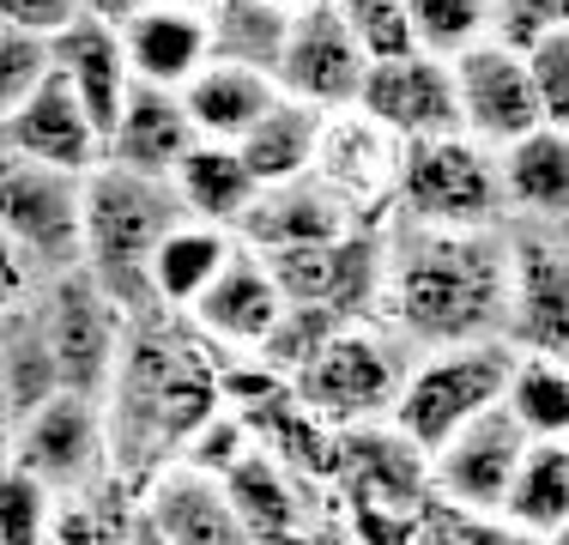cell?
Masks as SVG:
<instances>
[{"mask_svg":"<svg viewBox=\"0 0 569 545\" xmlns=\"http://www.w3.org/2000/svg\"><path fill=\"white\" fill-rule=\"evenodd\" d=\"M56 490L43 479H31L24 467L0 473V545H49L56 527Z\"/></svg>","mask_w":569,"mask_h":545,"instance_id":"obj_36","label":"cell"},{"mask_svg":"<svg viewBox=\"0 0 569 545\" xmlns=\"http://www.w3.org/2000/svg\"><path fill=\"white\" fill-rule=\"evenodd\" d=\"M363 73H370V54L358 49L340 0H297L284 61H279V86L291 98L321 103V109H351L363 91Z\"/></svg>","mask_w":569,"mask_h":545,"instance_id":"obj_15","label":"cell"},{"mask_svg":"<svg viewBox=\"0 0 569 545\" xmlns=\"http://www.w3.org/2000/svg\"><path fill=\"white\" fill-rule=\"evenodd\" d=\"M400 152L406 146L388 128H376L363 109H333L316 176L363 218V225H388V218H395V188H400Z\"/></svg>","mask_w":569,"mask_h":545,"instance_id":"obj_16","label":"cell"},{"mask_svg":"<svg viewBox=\"0 0 569 545\" xmlns=\"http://www.w3.org/2000/svg\"><path fill=\"white\" fill-rule=\"evenodd\" d=\"M43 291V285H37ZM0 382L12 394V413L31 418L43 400L61 394V370H56V346L43 327V297H24L0 316Z\"/></svg>","mask_w":569,"mask_h":545,"instance_id":"obj_30","label":"cell"},{"mask_svg":"<svg viewBox=\"0 0 569 545\" xmlns=\"http://www.w3.org/2000/svg\"><path fill=\"white\" fill-rule=\"evenodd\" d=\"M340 327H346V316H340V309H328V304H284V316L273 321V334L261 339V351H254V358L273 364V370L291 382L333 334H340Z\"/></svg>","mask_w":569,"mask_h":545,"instance_id":"obj_34","label":"cell"},{"mask_svg":"<svg viewBox=\"0 0 569 545\" xmlns=\"http://www.w3.org/2000/svg\"><path fill=\"white\" fill-rule=\"evenodd\" d=\"M527 443L533 436L509 418V406H491L472 425H460L442 448H430V490L467 515H497Z\"/></svg>","mask_w":569,"mask_h":545,"instance_id":"obj_13","label":"cell"},{"mask_svg":"<svg viewBox=\"0 0 569 545\" xmlns=\"http://www.w3.org/2000/svg\"><path fill=\"white\" fill-rule=\"evenodd\" d=\"M503 406L527 436H569V364L539 358V351H515Z\"/></svg>","mask_w":569,"mask_h":545,"instance_id":"obj_33","label":"cell"},{"mask_svg":"<svg viewBox=\"0 0 569 545\" xmlns=\"http://www.w3.org/2000/svg\"><path fill=\"white\" fill-rule=\"evenodd\" d=\"M291 12H297V0H212L207 7L212 54L279 79L284 37H291Z\"/></svg>","mask_w":569,"mask_h":545,"instance_id":"obj_31","label":"cell"},{"mask_svg":"<svg viewBox=\"0 0 569 545\" xmlns=\"http://www.w3.org/2000/svg\"><path fill=\"white\" fill-rule=\"evenodd\" d=\"M224 490H230V503H237V515H242V527H249V539L303 534L309 515L328 503V497H316V485H309L303 473L291 467V460H279L273 448L261 443V436H254V443L242 448L237 460H230Z\"/></svg>","mask_w":569,"mask_h":545,"instance_id":"obj_22","label":"cell"},{"mask_svg":"<svg viewBox=\"0 0 569 545\" xmlns=\"http://www.w3.org/2000/svg\"><path fill=\"white\" fill-rule=\"evenodd\" d=\"M515 370V346L509 339H467V346H430L412 358L395 406H388V425H400L418 448H442L460 425H472L479 413L503 406Z\"/></svg>","mask_w":569,"mask_h":545,"instance_id":"obj_5","label":"cell"},{"mask_svg":"<svg viewBox=\"0 0 569 545\" xmlns=\"http://www.w3.org/2000/svg\"><path fill=\"white\" fill-rule=\"evenodd\" d=\"M303 545H363V539L351 534V522H346L340 509H333V497H328L316 515H309V527H303Z\"/></svg>","mask_w":569,"mask_h":545,"instance_id":"obj_45","label":"cell"},{"mask_svg":"<svg viewBox=\"0 0 569 545\" xmlns=\"http://www.w3.org/2000/svg\"><path fill=\"white\" fill-rule=\"evenodd\" d=\"M515 351L569 364V237L551 225H509V316Z\"/></svg>","mask_w":569,"mask_h":545,"instance_id":"obj_10","label":"cell"},{"mask_svg":"<svg viewBox=\"0 0 569 545\" xmlns=\"http://www.w3.org/2000/svg\"><path fill=\"white\" fill-rule=\"evenodd\" d=\"M224 406L219 394V346H207L176 309H133L121 364L103 388V425H110L116 479L140 490L158 467H170L188 436Z\"/></svg>","mask_w":569,"mask_h":545,"instance_id":"obj_1","label":"cell"},{"mask_svg":"<svg viewBox=\"0 0 569 545\" xmlns=\"http://www.w3.org/2000/svg\"><path fill=\"white\" fill-rule=\"evenodd\" d=\"M43 327H49V346H56V370L61 388L73 394H98L110 388L116 364H121V339H128V309L91 279L86 267H61L43 279Z\"/></svg>","mask_w":569,"mask_h":545,"instance_id":"obj_8","label":"cell"},{"mask_svg":"<svg viewBox=\"0 0 569 545\" xmlns=\"http://www.w3.org/2000/svg\"><path fill=\"white\" fill-rule=\"evenodd\" d=\"M558 230H563V237H569V218H563V225H558Z\"/></svg>","mask_w":569,"mask_h":545,"instance_id":"obj_52","label":"cell"},{"mask_svg":"<svg viewBox=\"0 0 569 545\" xmlns=\"http://www.w3.org/2000/svg\"><path fill=\"white\" fill-rule=\"evenodd\" d=\"M563 443H569V436H563Z\"/></svg>","mask_w":569,"mask_h":545,"instance_id":"obj_53","label":"cell"},{"mask_svg":"<svg viewBox=\"0 0 569 545\" xmlns=\"http://www.w3.org/2000/svg\"><path fill=\"white\" fill-rule=\"evenodd\" d=\"M273 98H279L273 73H254V67H242V61H219V54L182 86V109H188V121H194V133L200 140H224V146H237L242 133L267 116Z\"/></svg>","mask_w":569,"mask_h":545,"instance_id":"obj_27","label":"cell"},{"mask_svg":"<svg viewBox=\"0 0 569 545\" xmlns=\"http://www.w3.org/2000/svg\"><path fill=\"white\" fill-rule=\"evenodd\" d=\"M328 116H333V109H321L309 98H291V91L279 86V98L267 103V116L237 140V152L249 158L254 182L273 188V182H291V176L316 170L321 140H328Z\"/></svg>","mask_w":569,"mask_h":545,"instance_id":"obj_26","label":"cell"},{"mask_svg":"<svg viewBox=\"0 0 569 545\" xmlns=\"http://www.w3.org/2000/svg\"><path fill=\"white\" fill-rule=\"evenodd\" d=\"M12 467H24L31 479H43L56 497H79L116 479L110 460V425H103L98 394L61 388L56 400H43L31 418H19L12 436Z\"/></svg>","mask_w":569,"mask_h":545,"instance_id":"obj_9","label":"cell"},{"mask_svg":"<svg viewBox=\"0 0 569 545\" xmlns=\"http://www.w3.org/2000/svg\"><path fill=\"white\" fill-rule=\"evenodd\" d=\"M497 515H509L527 534H551V527L569 522V443L563 436H533L527 443Z\"/></svg>","mask_w":569,"mask_h":545,"instance_id":"obj_32","label":"cell"},{"mask_svg":"<svg viewBox=\"0 0 569 545\" xmlns=\"http://www.w3.org/2000/svg\"><path fill=\"white\" fill-rule=\"evenodd\" d=\"M412 12L418 49L430 54H460L491 37V0H406Z\"/></svg>","mask_w":569,"mask_h":545,"instance_id":"obj_35","label":"cell"},{"mask_svg":"<svg viewBox=\"0 0 569 545\" xmlns=\"http://www.w3.org/2000/svg\"><path fill=\"white\" fill-rule=\"evenodd\" d=\"M395 218H406V225H442V230H497V225H509L497 146L472 140V133L406 140Z\"/></svg>","mask_w":569,"mask_h":545,"instance_id":"obj_4","label":"cell"},{"mask_svg":"<svg viewBox=\"0 0 569 545\" xmlns=\"http://www.w3.org/2000/svg\"><path fill=\"white\" fill-rule=\"evenodd\" d=\"M497 164H503L509 225H551L558 230L569 218V128L539 121L533 133L503 146Z\"/></svg>","mask_w":569,"mask_h":545,"instance_id":"obj_25","label":"cell"},{"mask_svg":"<svg viewBox=\"0 0 569 545\" xmlns=\"http://www.w3.org/2000/svg\"><path fill=\"white\" fill-rule=\"evenodd\" d=\"M0 146H12V152H24L37 164H56V170H73V176H86L103 164V128L86 116V103H79L73 86L56 73V61L37 79L31 98L7 116Z\"/></svg>","mask_w":569,"mask_h":545,"instance_id":"obj_18","label":"cell"},{"mask_svg":"<svg viewBox=\"0 0 569 545\" xmlns=\"http://www.w3.org/2000/svg\"><path fill=\"white\" fill-rule=\"evenodd\" d=\"M230 249H237V230L207 225V218H182V225H176L170 237L158 242L152 272H146V285H152V304H158V309H176V316H188V309L200 304V291L219 279V267L230 261Z\"/></svg>","mask_w":569,"mask_h":545,"instance_id":"obj_28","label":"cell"},{"mask_svg":"<svg viewBox=\"0 0 569 545\" xmlns=\"http://www.w3.org/2000/svg\"><path fill=\"white\" fill-rule=\"evenodd\" d=\"M49 61H56V73L73 86V98L86 103V116L98 121L103 140H110L121 103H128V91H133L121 24H103V19H86V12H79L61 37H49Z\"/></svg>","mask_w":569,"mask_h":545,"instance_id":"obj_23","label":"cell"},{"mask_svg":"<svg viewBox=\"0 0 569 545\" xmlns=\"http://www.w3.org/2000/svg\"><path fill=\"white\" fill-rule=\"evenodd\" d=\"M121 545H170L164 534H158V527L152 522H146V515L140 509H133V522H128V539H121Z\"/></svg>","mask_w":569,"mask_h":545,"instance_id":"obj_48","label":"cell"},{"mask_svg":"<svg viewBox=\"0 0 569 545\" xmlns=\"http://www.w3.org/2000/svg\"><path fill=\"white\" fill-rule=\"evenodd\" d=\"M460 545H539V534L515 527L509 515H467V527H460Z\"/></svg>","mask_w":569,"mask_h":545,"instance_id":"obj_44","label":"cell"},{"mask_svg":"<svg viewBox=\"0 0 569 545\" xmlns=\"http://www.w3.org/2000/svg\"><path fill=\"white\" fill-rule=\"evenodd\" d=\"M188 218L182 195L170 176H140L103 158L86 170V242H79V267L116 297L121 309H152V255Z\"/></svg>","mask_w":569,"mask_h":545,"instance_id":"obj_3","label":"cell"},{"mask_svg":"<svg viewBox=\"0 0 569 545\" xmlns=\"http://www.w3.org/2000/svg\"><path fill=\"white\" fill-rule=\"evenodd\" d=\"M284 316V291L267 267V255H254L249 242L230 249V261L219 267V279L200 291V304L188 309V321L207 334V346L219 351H261V339L273 334V321Z\"/></svg>","mask_w":569,"mask_h":545,"instance_id":"obj_17","label":"cell"},{"mask_svg":"<svg viewBox=\"0 0 569 545\" xmlns=\"http://www.w3.org/2000/svg\"><path fill=\"white\" fill-rule=\"evenodd\" d=\"M176 7H200V12H207V7H212V0H176Z\"/></svg>","mask_w":569,"mask_h":545,"instance_id":"obj_51","label":"cell"},{"mask_svg":"<svg viewBox=\"0 0 569 545\" xmlns=\"http://www.w3.org/2000/svg\"><path fill=\"white\" fill-rule=\"evenodd\" d=\"M351 37L370 61H400V54L418 49V31H412V12L406 0H340Z\"/></svg>","mask_w":569,"mask_h":545,"instance_id":"obj_37","label":"cell"},{"mask_svg":"<svg viewBox=\"0 0 569 545\" xmlns=\"http://www.w3.org/2000/svg\"><path fill=\"white\" fill-rule=\"evenodd\" d=\"M569 24V0H491V37L527 49L533 37L563 31Z\"/></svg>","mask_w":569,"mask_h":545,"instance_id":"obj_40","label":"cell"},{"mask_svg":"<svg viewBox=\"0 0 569 545\" xmlns=\"http://www.w3.org/2000/svg\"><path fill=\"white\" fill-rule=\"evenodd\" d=\"M460 527H467V509H455V503H442L437 490H430V497L406 515L400 545H460Z\"/></svg>","mask_w":569,"mask_h":545,"instance_id":"obj_42","label":"cell"},{"mask_svg":"<svg viewBox=\"0 0 569 545\" xmlns=\"http://www.w3.org/2000/svg\"><path fill=\"white\" fill-rule=\"evenodd\" d=\"M43 73H49V37L0 31V128H7V116L37 91Z\"/></svg>","mask_w":569,"mask_h":545,"instance_id":"obj_39","label":"cell"},{"mask_svg":"<svg viewBox=\"0 0 569 545\" xmlns=\"http://www.w3.org/2000/svg\"><path fill=\"white\" fill-rule=\"evenodd\" d=\"M333 497L376 503V509L412 515L430 497V455L400 425L370 418V425L333 430Z\"/></svg>","mask_w":569,"mask_h":545,"instance_id":"obj_12","label":"cell"},{"mask_svg":"<svg viewBox=\"0 0 569 545\" xmlns=\"http://www.w3.org/2000/svg\"><path fill=\"white\" fill-rule=\"evenodd\" d=\"M376 128L395 140H437V133H460V98H455V61L449 54L412 49L400 61H370L358 103Z\"/></svg>","mask_w":569,"mask_h":545,"instance_id":"obj_14","label":"cell"},{"mask_svg":"<svg viewBox=\"0 0 569 545\" xmlns=\"http://www.w3.org/2000/svg\"><path fill=\"white\" fill-rule=\"evenodd\" d=\"M521 54H527V79H533L539 116H546L551 128H569V24L533 37Z\"/></svg>","mask_w":569,"mask_h":545,"instance_id":"obj_38","label":"cell"},{"mask_svg":"<svg viewBox=\"0 0 569 545\" xmlns=\"http://www.w3.org/2000/svg\"><path fill=\"white\" fill-rule=\"evenodd\" d=\"M509 316V225L497 230H442L388 218L382 267V321L412 351L503 339Z\"/></svg>","mask_w":569,"mask_h":545,"instance_id":"obj_2","label":"cell"},{"mask_svg":"<svg viewBox=\"0 0 569 545\" xmlns=\"http://www.w3.org/2000/svg\"><path fill=\"white\" fill-rule=\"evenodd\" d=\"M79 19V0H0V31L61 37Z\"/></svg>","mask_w":569,"mask_h":545,"instance_id":"obj_41","label":"cell"},{"mask_svg":"<svg viewBox=\"0 0 569 545\" xmlns=\"http://www.w3.org/2000/svg\"><path fill=\"white\" fill-rule=\"evenodd\" d=\"M170 182H176V195H182L188 218H207V225H224V230H237L242 212H249L254 195H261L249 158H242L237 146H224V140H194L188 158L170 170Z\"/></svg>","mask_w":569,"mask_h":545,"instance_id":"obj_29","label":"cell"},{"mask_svg":"<svg viewBox=\"0 0 569 545\" xmlns=\"http://www.w3.org/2000/svg\"><path fill=\"white\" fill-rule=\"evenodd\" d=\"M121 49L140 86L182 91L200 67L212 61V31L200 7H176V0H146L140 12L121 19Z\"/></svg>","mask_w":569,"mask_h":545,"instance_id":"obj_21","label":"cell"},{"mask_svg":"<svg viewBox=\"0 0 569 545\" xmlns=\"http://www.w3.org/2000/svg\"><path fill=\"white\" fill-rule=\"evenodd\" d=\"M140 515L170 545H249V527H242L224 479L188 467V460H170L140 485Z\"/></svg>","mask_w":569,"mask_h":545,"instance_id":"obj_20","label":"cell"},{"mask_svg":"<svg viewBox=\"0 0 569 545\" xmlns=\"http://www.w3.org/2000/svg\"><path fill=\"white\" fill-rule=\"evenodd\" d=\"M194 140L200 133H194V121H188V109H182V91L140 86V79H133L110 140H103V158L121 164V170H140V176H170L176 164L188 158Z\"/></svg>","mask_w":569,"mask_h":545,"instance_id":"obj_24","label":"cell"},{"mask_svg":"<svg viewBox=\"0 0 569 545\" xmlns=\"http://www.w3.org/2000/svg\"><path fill=\"white\" fill-rule=\"evenodd\" d=\"M412 339H400L388 321H346L303 370L291 376V394L321 418V425H370L388 418L406 370H412Z\"/></svg>","mask_w":569,"mask_h":545,"instance_id":"obj_6","label":"cell"},{"mask_svg":"<svg viewBox=\"0 0 569 545\" xmlns=\"http://www.w3.org/2000/svg\"><path fill=\"white\" fill-rule=\"evenodd\" d=\"M249 545H303V534H279V539H249Z\"/></svg>","mask_w":569,"mask_h":545,"instance_id":"obj_50","label":"cell"},{"mask_svg":"<svg viewBox=\"0 0 569 545\" xmlns=\"http://www.w3.org/2000/svg\"><path fill=\"white\" fill-rule=\"evenodd\" d=\"M539 545H569V522H563V527H551V534H539Z\"/></svg>","mask_w":569,"mask_h":545,"instance_id":"obj_49","label":"cell"},{"mask_svg":"<svg viewBox=\"0 0 569 545\" xmlns=\"http://www.w3.org/2000/svg\"><path fill=\"white\" fill-rule=\"evenodd\" d=\"M37 285H43V267L0 230V316H7L12 304H24V297H37Z\"/></svg>","mask_w":569,"mask_h":545,"instance_id":"obj_43","label":"cell"},{"mask_svg":"<svg viewBox=\"0 0 569 545\" xmlns=\"http://www.w3.org/2000/svg\"><path fill=\"white\" fill-rule=\"evenodd\" d=\"M0 230L43 267V279L61 267H79V242H86V176L0 146Z\"/></svg>","mask_w":569,"mask_h":545,"instance_id":"obj_7","label":"cell"},{"mask_svg":"<svg viewBox=\"0 0 569 545\" xmlns=\"http://www.w3.org/2000/svg\"><path fill=\"white\" fill-rule=\"evenodd\" d=\"M363 218L321 182L316 170L273 182L254 195V207L242 212L237 242H249L254 255H284V249H316V242H340L346 230H358Z\"/></svg>","mask_w":569,"mask_h":545,"instance_id":"obj_19","label":"cell"},{"mask_svg":"<svg viewBox=\"0 0 569 545\" xmlns=\"http://www.w3.org/2000/svg\"><path fill=\"white\" fill-rule=\"evenodd\" d=\"M146 0H79V12H86V19H103V24H121L128 19V12H140Z\"/></svg>","mask_w":569,"mask_h":545,"instance_id":"obj_47","label":"cell"},{"mask_svg":"<svg viewBox=\"0 0 569 545\" xmlns=\"http://www.w3.org/2000/svg\"><path fill=\"white\" fill-rule=\"evenodd\" d=\"M12 436H19V413H12V394L0 382V473L12 467Z\"/></svg>","mask_w":569,"mask_h":545,"instance_id":"obj_46","label":"cell"},{"mask_svg":"<svg viewBox=\"0 0 569 545\" xmlns=\"http://www.w3.org/2000/svg\"><path fill=\"white\" fill-rule=\"evenodd\" d=\"M455 61V98H460V133L485 146H515L521 133H533L539 121V98L533 79H527V54L503 43V37H485V43L449 54Z\"/></svg>","mask_w":569,"mask_h":545,"instance_id":"obj_11","label":"cell"}]
</instances>
